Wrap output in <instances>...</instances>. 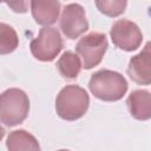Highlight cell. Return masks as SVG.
<instances>
[{"instance_id": "obj_1", "label": "cell", "mask_w": 151, "mask_h": 151, "mask_svg": "<svg viewBox=\"0 0 151 151\" xmlns=\"http://www.w3.org/2000/svg\"><path fill=\"white\" fill-rule=\"evenodd\" d=\"M127 81L123 74L112 70L94 72L88 81L91 93L103 101L120 100L127 92Z\"/></svg>"}, {"instance_id": "obj_2", "label": "cell", "mask_w": 151, "mask_h": 151, "mask_svg": "<svg viewBox=\"0 0 151 151\" xmlns=\"http://www.w3.org/2000/svg\"><path fill=\"white\" fill-rule=\"evenodd\" d=\"M90 106V97L85 88L79 85H66L55 98L57 114L67 122L80 119Z\"/></svg>"}, {"instance_id": "obj_3", "label": "cell", "mask_w": 151, "mask_h": 151, "mask_svg": "<svg viewBox=\"0 0 151 151\" xmlns=\"http://www.w3.org/2000/svg\"><path fill=\"white\" fill-rule=\"evenodd\" d=\"M29 99L25 91L11 87L0 96V122L4 126L13 127L21 124L28 116Z\"/></svg>"}, {"instance_id": "obj_4", "label": "cell", "mask_w": 151, "mask_h": 151, "mask_svg": "<svg viewBox=\"0 0 151 151\" xmlns=\"http://www.w3.org/2000/svg\"><path fill=\"white\" fill-rule=\"evenodd\" d=\"M64 47L63 38L54 27L44 26L39 34L29 44L32 55L40 61H52L61 52Z\"/></svg>"}, {"instance_id": "obj_5", "label": "cell", "mask_w": 151, "mask_h": 151, "mask_svg": "<svg viewBox=\"0 0 151 151\" xmlns=\"http://www.w3.org/2000/svg\"><path fill=\"white\" fill-rule=\"evenodd\" d=\"M109 47L107 38L104 33L91 32L80 38L76 45V52L83 59V68L91 70L98 66Z\"/></svg>"}, {"instance_id": "obj_6", "label": "cell", "mask_w": 151, "mask_h": 151, "mask_svg": "<svg viewBox=\"0 0 151 151\" xmlns=\"http://www.w3.org/2000/svg\"><path fill=\"white\" fill-rule=\"evenodd\" d=\"M110 37L116 47L126 52L136 51L143 41V33L138 25L126 19H119L113 22Z\"/></svg>"}, {"instance_id": "obj_7", "label": "cell", "mask_w": 151, "mask_h": 151, "mask_svg": "<svg viewBox=\"0 0 151 151\" xmlns=\"http://www.w3.org/2000/svg\"><path fill=\"white\" fill-rule=\"evenodd\" d=\"M60 29L68 39H77L88 29L85 9L79 4H68L64 7L60 17Z\"/></svg>"}, {"instance_id": "obj_8", "label": "cell", "mask_w": 151, "mask_h": 151, "mask_svg": "<svg viewBox=\"0 0 151 151\" xmlns=\"http://www.w3.org/2000/svg\"><path fill=\"white\" fill-rule=\"evenodd\" d=\"M126 72L130 79L138 85L151 84V40L145 44L138 54L130 59Z\"/></svg>"}, {"instance_id": "obj_9", "label": "cell", "mask_w": 151, "mask_h": 151, "mask_svg": "<svg viewBox=\"0 0 151 151\" xmlns=\"http://www.w3.org/2000/svg\"><path fill=\"white\" fill-rule=\"evenodd\" d=\"M59 0H32L31 12L34 21L41 26H50L57 22L60 14Z\"/></svg>"}, {"instance_id": "obj_10", "label": "cell", "mask_w": 151, "mask_h": 151, "mask_svg": "<svg viewBox=\"0 0 151 151\" xmlns=\"http://www.w3.org/2000/svg\"><path fill=\"white\" fill-rule=\"evenodd\" d=\"M126 106L130 114L137 120L151 119V92L147 90H134L127 99Z\"/></svg>"}, {"instance_id": "obj_11", "label": "cell", "mask_w": 151, "mask_h": 151, "mask_svg": "<svg viewBox=\"0 0 151 151\" xmlns=\"http://www.w3.org/2000/svg\"><path fill=\"white\" fill-rule=\"evenodd\" d=\"M6 146L11 151L19 150H40L37 138L25 130H14L9 132L6 140Z\"/></svg>"}, {"instance_id": "obj_12", "label": "cell", "mask_w": 151, "mask_h": 151, "mask_svg": "<svg viewBox=\"0 0 151 151\" xmlns=\"http://www.w3.org/2000/svg\"><path fill=\"white\" fill-rule=\"evenodd\" d=\"M57 68L61 77L66 79H76L83 68V64L76 53L66 51L57 61Z\"/></svg>"}, {"instance_id": "obj_13", "label": "cell", "mask_w": 151, "mask_h": 151, "mask_svg": "<svg viewBox=\"0 0 151 151\" xmlns=\"http://www.w3.org/2000/svg\"><path fill=\"white\" fill-rule=\"evenodd\" d=\"M19 45V38L15 29L5 24H0V54L5 55L17 50Z\"/></svg>"}, {"instance_id": "obj_14", "label": "cell", "mask_w": 151, "mask_h": 151, "mask_svg": "<svg viewBox=\"0 0 151 151\" xmlns=\"http://www.w3.org/2000/svg\"><path fill=\"white\" fill-rule=\"evenodd\" d=\"M97 9L106 17L117 18L122 15L127 6V0H94Z\"/></svg>"}, {"instance_id": "obj_15", "label": "cell", "mask_w": 151, "mask_h": 151, "mask_svg": "<svg viewBox=\"0 0 151 151\" xmlns=\"http://www.w3.org/2000/svg\"><path fill=\"white\" fill-rule=\"evenodd\" d=\"M31 1L32 0H2V2H5L9 9L15 13H26Z\"/></svg>"}]
</instances>
